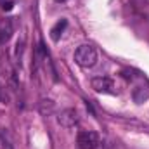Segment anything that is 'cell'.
<instances>
[{
  "mask_svg": "<svg viewBox=\"0 0 149 149\" xmlns=\"http://www.w3.org/2000/svg\"><path fill=\"white\" fill-rule=\"evenodd\" d=\"M74 63L81 68H92L95 63H97V50L95 47L85 43V45H80L76 50H74Z\"/></svg>",
  "mask_w": 149,
  "mask_h": 149,
  "instance_id": "cell-1",
  "label": "cell"
},
{
  "mask_svg": "<svg viewBox=\"0 0 149 149\" xmlns=\"http://www.w3.org/2000/svg\"><path fill=\"white\" fill-rule=\"evenodd\" d=\"M76 142H78V148L80 149H97L99 144H101V139H99V134L97 132L85 130V132H80L78 134Z\"/></svg>",
  "mask_w": 149,
  "mask_h": 149,
  "instance_id": "cell-2",
  "label": "cell"
},
{
  "mask_svg": "<svg viewBox=\"0 0 149 149\" xmlns=\"http://www.w3.org/2000/svg\"><path fill=\"white\" fill-rule=\"evenodd\" d=\"M90 85L99 94H116L114 81L111 78H108V76H95V78L90 80Z\"/></svg>",
  "mask_w": 149,
  "mask_h": 149,
  "instance_id": "cell-3",
  "label": "cell"
},
{
  "mask_svg": "<svg viewBox=\"0 0 149 149\" xmlns=\"http://www.w3.org/2000/svg\"><path fill=\"white\" fill-rule=\"evenodd\" d=\"M57 121L59 125L66 127V128H71L78 123V111L73 108H68V109H63V111L57 114Z\"/></svg>",
  "mask_w": 149,
  "mask_h": 149,
  "instance_id": "cell-4",
  "label": "cell"
},
{
  "mask_svg": "<svg viewBox=\"0 0 149 149\" xmlns=\"http://www.w3.org/2000/svg\"><path fill=\"white\" fill-rule=\"evenodd\" d=\"M66 26H68V21H66V19H61V21H57V23H56V24L50 28V38H52L54 42H57L59 38L63 37V33H64Z\"/></svg>",
  "mask_w": 149,
  "mask_h": 149,
  "instance_id": "cell-5",
  "label": "cell"
},
{
  "mask_svg": "<svg viewBox=\"0 0 149 149\" xmlns=\"http://www.w3.org/2000/svg\"><path fill=\"white\" fill-rule=\"evenodd\" d=\"M132 99H134V102H137V104L146 102L149 99V88L148 87H135L134 92H132Z\"/></svg>",
  "mask_w": 149,
  "mask_h": 149,
  "instance_id": "cell-6",
  "label": "cell"
},
{
  "mask_svg": "<svg viewBox=\"0 0 149 149\" xmlns=\"http://www.w3.org/2000/svg\"><path fill=\"white\" fill-rule=\"evenodd\" d=\"M12 35V23L7 19V21H3L2 23V26H0V43H5L9 38Z\"/></svg>",
  "mask_w": 149,
  "mask_h": 149,
  "instance_id": "cell-7",
  "label": "cell"
},
{
  "mask_svg": "<svg viewBox=\"0 0 149 149\" xmlns=\"http://www.w3.org/2000/svg\"><path fill=\"white\" fill-rule=\"evenodd\" d=\"M52 111H54V102H52V101H42V102H40V113H42L43 116L50 114Z\"/></svg>",
  "mask_w": 149,
  "mask_h": 149,
  "instance_id": "cell-8",
  "label": "cell"
},
{
  "mask_svg": "<svg viewBox=\"0 0 149 149\" xmlns=\"http://www.w3.org/2000/svg\"><path fill=\"white\" fill-rule=\"evenodd\" d=\"M16 56H17V59H21V52H23V47H24V37L21 38V42L17 40V43H16Z\"/></svg>",
  "mask_w": 149,
  "mask_h": 149,
  "instance_id": "cell-9",
  "label": "cell"
},
{
  "mask_svg": "<svg viewBox=\"0 0 149 149\" xmlns=\"http://www.w3.org/2000/svg\"><path fill=\"white\" fill-rule=\"evenodd\" d=\"M0 101L2 102L7 101V94H5V88H2V85H0Z\"/></svg>",
  "mask_w": 149,
  "mask_h": 149,
  "instance_id": "cell-10",
  "label": "cell"
},
{
  "mask_svg": "<svg viewBox=\"0 0 149 149\" xmlns=\"http://www.w3.org/2000/svg\"><path fill=\"white\" fill-rule=\"evenodd\" d=\"M56 2H57V3H63V2H66V0H56Z\"/></svg>",
  "mask_w": 149,
  "mask_h": 149,
  "instance_id": "cell-11",
  "label": "cell"
}]
</instances>
